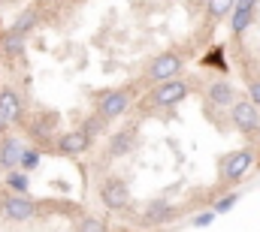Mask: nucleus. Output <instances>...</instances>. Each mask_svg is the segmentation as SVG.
<instances>
[{
	"instance_id": "obj_1",
	"label": "nucleus",
	"mask_w": 260,
	"mask_h": 232,
	"mask_svg": "<svg viewBox=\"0 0 260 232\" xmlns=\"http://www.w3.org/2000/svg\"><path fill=\"white\" fill-rule=\"evenodd\" d=\"M100 199H103V205H106V208L121 211V208L130 202L127 184H124L121 178H106V181L100 184Z\"/></svg>"
},
{
	"instance_id": "obj_2",
	"label": "nucleus",
	"mask_w": 260,
	"mask_h": 232,
	"mask_svg": "<svg viewBox=\"0 0 260 232\" xmlns=\"http://www.w3.org/2000/svg\"><path fill=\"white\" fill-rule=\"evenodd\" d=\"M182 72V58L179 55H160V58L151 60V66H148V75L154 79V82H173L176 75Z\"/></svg>"
},
{
	"instance_id": "obj_3",
	"label": "nucleus",
	"mask_w": 260,
	"mask_h": 232,
	"mask_svg": "<svg viewBox=\"0 0 260 232\" xmlns=\"http://www.w3.org/2000/svg\"><path fill=\"white\" fill-rule=\"evenodd\" d=\"M185 97H188V85H185V82H179V79H173V82H167V85L154 88V94H151L154 106H176V103H179V100H185Z\"/></svg>"
},
{
	"instance_id": "obj_4",
	"label": "nucleus",
	"mask_w": 260,
	"mask_h": 232,
	"mask_svg": "<svg viewBox=\"0 0 260 232\" xmlns=\"http://www.w3.org/2000/svg\"><path fill=\"white\" fill-rule=\"evenodd\" d=\"M251 163H254L251 151H233V154H227V160H224V178H227V181L245 178L248 169H251Z\"/></svg>"
},
{
	"instance_id": "obj_5",
	"label": "nucleus",
	"mask_w": 260,
	"mask_h": 232,
	"mask_svg": "<svg viewBox=\"0 0 260 232\" xmlns=\"http://www.w3.org/2000/svg\"><path fill=\"white\" fill-rule=\"evenodd\" d=\"M37 24V12H24L15 24H12V30H9V36H6V43H3V49L6 52H18L21 46H24V36H27V30Z\"/></svg>"
},
{
	"instance_id": "obj_6",
	"label": "nucleus",
	"mask_w": 260,
	"mask_h": 232,
	"mask_svg": "<svg viewBox=\"0 0 260 232\" xmlns=\"http://www.w3.org/2000/svg\"><path fill=\"white\" fill-rule=\"evenodd\" d=\"M3 214H6L9 220L21 223V220L37 217V205H34L30 199H24V196H9V199L3 202Z\"/></svg>"
},
{
	"instance_id": "obj_7",
	"label": "nucleus",
	"mask_w": 260,
	"mask_h": 232,
	"mask_svg": "<svg viewBox=\"0 0 260 232\" xmlns=\"http://www.w3.org/2000/svg\"><path fill=\"white\" fill-rule=\"evenodd\" d=\"M233 124L242 133H254L260 127V115H257V109H254V103H236L233 106Z\"/></svg>"
},
{
	"instance_id": "obj_8",
	"label": "nucleus",
	"mask_w": 260,
	"mask_h": 232,
	"mask_svg": "<svg viewBox=\"0 0 260 232\" xmlns=\"http://www.w3.org/2000/svg\"><path fill=\"white\" fill-rule=\"evenodd\" d=\"M88 142H91V136L85 130H73V133H64L58 139V151L67 154V157H76V154H82L88 148Z\"/></svg>"
},
{
	"instance_id": "obj_9",
	"label": "nucleus",
	"mask_w": 260,
	"mask_h": 232,
	"mask_svg": "<svg viewBox=\"0 0 260 232\" xmlns=\"http://www.w3.org/2000/svg\"><path fill=\"white\" fill-rule=\"evenodd\" d=\"M18 118H21V97H18L15 91L3 88V91H0V121H3V124H12V121H18Z\"/></svg>"
},
{
	"instance_id": "obj_10",
	"label": "nucleus",
	"mask_w": 260,
	"mask_h": 232,
	"mask_svg": "<svg viewBox=\"0 0 260 232\" xmlns=\"http://www.w3.org/2000/svg\"><path fill=\"white\" fill-rule=\"evenodd\" d=\"M127 103H130L127 91H112V94H106V97L100 100V115L103 118H118L127 109Z\"/></svg>"
},
{
	"instance_id": "obj_11",
	"label": "nucleus",
	"mask_w": 260,
	"mask_h": 232,
	"mask_svg": "<svg viewBox=\"0 0 260 232\" xmlns=\"http://www.w3.org/2000/svg\"><path fill=\"white\" fill-rule=\"evenodd\" d=\"M21 157H24V148H21V142L18 139H6L3 145H0V166L3 169H15V166H21Z\"/></svg>"
},
{
	"instance_id": "obj_12",
	"label": "nucleus",
	"mask_w": 260,
	"mask_h": 232,
	"mask_svg": "<svg viewBox=\"0 0 260 232\" xmlns=\"http://www.w3.org/2000/svg\"><path fill=\"white\" fill-rule=\"evenodd\" d=\"M254 6H257V0H239V3H236V12H233V33H242V30L251 24Z\"/></svg>"
},
{
	"instance_id": "obj_13",
	"label": "nucleus",
	"mask_w": 260,
	"mask_h": 232,
	"mask_svg": "<svg viewBox=\"0 0 260 232\" xmlns=\"http://www.w3.org/2000/svg\"><path fill=\"white\" fill-rule=\"evenodd\" d=\"M209 100H212L215 106H230V103H233V88H230L227 82H215V85L209 88Z\"/></svg>"
},
{
	"instance_id": "obj_14",
	"label": "nucleus",
	"mask_w": 260,
	"mask_h": 232,
	"mask_svg": "<svg viewBox=\"0 0 260 232\" xmlns=\"http://www.w3.org/2000/svg\"><path fill=\"white\" fill-rule=\"evenodd\" d=\"M170 217H173V208L164 205V202H154V205H148V211H145V220H148V223H167Z\"/></svg>"
},
{
	"instance_id": "obj_15",
	"label": "nucleus",
	"mask_w": 260,
	"mask_h": 232,
	"mask_svg": "<svg viewBox=\"0 0 260 232\" xmlns=\"http://www.w3.org/2000/svg\"><path fill=\"white\" fill-rule=\"evenodd\" d=\"M130 145H133V139H130V133H118L115 139H112V148H109V154L112 157H121V154H127Z\"/></svg>"
},
{
	"instance_id": "obj_16",
	"label": "nucleus",
	"mask_w": 260,
	"mask_h": 232,
	"mask_svg": "<svg viewBox=\"0 0 260 232\" xmlns=\"http://www.w3.org/2000/svg\"><path fill=\"white\" fill-rule=\"evenodd\" d=\"M230 9H233V0H209V12L215 18H227Z\"/></svg>"
},
{
	"instance_id": "obj_17",
	"label": "nucleus",
	"mask_w": 260,
	"mask_h": 232,
	"mask_svg": "<svg viewBox=\"0 0 260 232\" xmlns=\"http://www.w3.org/2000/svg\"><path fill=\"white\" fill-rule=\"evenodd\" d=\"M79 232H106V223H103L100 217H82Z\"/></svg>"
},
{
	"instance_id": "obj_18",
	"label": "nucleus",
	"mask_w": 260,
	"mask_h": 232,
	"mask_svg": "<svg viewBox=\"0 0 260 232\" xmlns=\"http://www.w3.org/2000/svg\"><path fill=\"white\" fill-rule=\"evenodd\" d=\"M37 166H40V151H24V157H21V169L30 172V169H37Z\"/></svg>"
},
{
	"instance_id": "obj_19",
	"label": "nucleus",
	"mask_w": 260,
	"mask_h": 232,
	"mask_svg": "<svg viewBox=\"0 0 260 232\" xmlns=\"http://www.w3.org/2000/svg\"><path fill=\"white\" fill-rule=\"evenodd\" d=\"M6 181H9V187H15L18 193H24V190H27V178H24L21 172H9V175H6Z\"/></svg>"
},
{
	"instance_id": "obj_20",
	"label": "nucleus",
	"mask_w": 260,
	"mask_h": 232,
	"mask_svg": "<svg viewBox=\"0 0 260 232\" xmlns=\"http://www.w3.org/2000/svg\"><path fill=\"white\" fill-rule=\"evenodd\" d=\"M233 205H236V196H224V199L218 202V208H215V211H230Z\"/></svg>"
},
{
	"instance_id": "obj_21",
	"label": "nucleus",
	"mask_w": 260,
	"mask_h": 232,
	"mask_svg": "<svg viewBox=\"0 0 260 232\" xmlns=\"http://www.w3.org/2000/svg\"><path fill=\"white\" fill-rule=\"evenodd\" d=\"M212 220H215V211H206V214H200V217L194 220V226H209Z\"/></svg>"
},
{
	"instance_id": "obj_22",
	"label": "nucleus",
	"mask_w": 260,
	"mask_h": 232,
	"mask_svg": "<svg viewBox=\"0 0 260 232\" xmlns=\"http://www.w3.org/2000/svg\"><path fill=\"white\" fill-rule=\"evenodd\" d=\"M251 103H254V106H260V82H254V85H251Z\"/></svg>"
}]
</instances>
